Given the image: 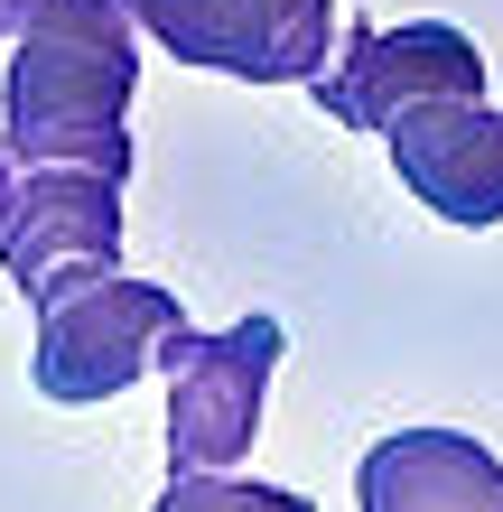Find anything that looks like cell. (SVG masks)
I'll use <instances>...</instances> for the list:
<instances>
[{"mask_svg": "<svg viewBox=\"0 0 503 512\" xmlns=\"http://www.w3.org/2000/svg\"><path fill=\"white\" fill-rule=\"evenodd\" d=\"M280 354H289L280 317H243V326H224V336L177 326L159 345V373H168V475H224V466L252 457Z\"/></svg>", "mask_w": 503, "mask_h": 512, "instance_id": "obj_2", "label": "cell"}, {"mask_svg": "<svg viewBox=\"0 0 503 512\" xmlns=\"http://www.w3.org/2000/svg\"><path fill=\"white\" fill-rule=\"evenodd\" d=\"M382 140H392L401 187L420 196L438 224H466V233L503 224V112H494L485 94L410 103Z\"/></svg>", "mask_w": 503, "mask_h": 512, "instance_id": "obj_7", "label": "cell"}, {"mask_svg": "<svg viewBox=\"0 0 503 512\" xmlns=\"http://www.w3.org/2000/svg\"><path fill=\"white\" fill-rule=\"evenodd\" d=\"M308 94H317L327 122L382 140L410 103L485 94V56H476V38L448 28V19H410V28H373V19H364V28L345 38V56H327V66L308 75Z\"/></svg>", "mask_w": 503, "mask_h": 512, "instance_id": "obj_5", "label": "cell"}, {"mask_svg": "<svg viewBox=\"0 0 503 512\" xmlns=\"http://www.w3.org/2000/svg\"><path fill=\"white\" fill-rule=\"evenodd\" d=\"M38 10H47V0H0V38H19V28L38 19Z\"/></svg>", "mask_w": 503, "mask_h": 512, "instance_id": "obj_10", "label": "cell"}, {"mask_svg": "<svg viewBox=\"0 0 503 512\" xmlns=\"http://www.w3.org/2000/svg\"><path fill=\"white\" fill-rule=\"evenodd\" d=\"M10 196H19V177H10V149H0V224H10Z\"/></svg>", "mask_w": 503, "mask_h": 512, "instance_id": "obj_11", "label": "cell"}, {"mask_svg": "<svg viewBox=\"0 0 503 512\" xmlns=\"http://www.w3.org/2000/svg\"><path fill=\"white\" fill-rule=\"evenodd\" d=\"M187 326V308H177V289L159 280H122V270H94V280L56 289L38 308V364H28V382L47 391V401H112V391H131L140 373L159 364V345Z\"/></svg>", "mask_w": 503, "mask_h": 512, "instance_id": "obj_3", "label": "cell"}, {"mask_svg": "<svg viewBox=\"0 0 503 512\" xmlns=\"http://www.w3.org/2000/svg\"><path fill=\"white\" fill-rule=\"evenodd\" d=\"M122 10L177 66L243 84H308L336 56V0H122Z\"/></svg>", "mask_w": 503, "mask_h": 512, "instance_id": "obj_4", "label": "cell"}, {"mask_svg": "<svg viewBox=\"0 0 503 512\" xmlns=\"http://www.w3.org/2000/svg\"><path fill=\"white\" fill-rule=\"evenodd\" d=\"M131 84L140 38L122 0H47L19 28L10 84H0V149L28 168L131 177Z\"/></svg>", "mask_w": 503, "mask_h": 512, "instance_id": "obj_1", "label": "cell"}, {"mask_svg": "<svg viewBox=\"0 0 503 512\" xmlns=\"http://www.w3.org/2000/svg\"><path fill=\"white\" fill-rule=\"evenodd\" d=\"M150 512H317L308 494H289V485H252V475H168V494Z\"/></svg>", "mask_w": 503, "mask_h": 512, "instance_id": "obj_9", "label": "cell"}, {"mask_svg": "<svg viewBox=\"0 0 503 512\" xmlns=\"http://www.w3.org/2000/svg\"><path fill=\"white\" fill-rule=\"evenodd\" d=\"M122 261V177L103 168H28L0 224V270L28 308Z\"/></svg>", "mask_w": 503, "mask_h": 512, "instance_id": "obj_6", "label": "cell"}, {"mask_svg": "<svg viewBox=\"0 0 503 512\" xmlns=\"http://www.w3.org/2000/svg\"><path fill=\"white\" fill-rule=\"evenodd\" d=\"M354 503L364 512H503V457L466 429H401L364 447Z\"/></svg>", "mask_w": 503, "mask_h": 512, "instance_id": "obj_8", "label": "cell"}]
</instances>
